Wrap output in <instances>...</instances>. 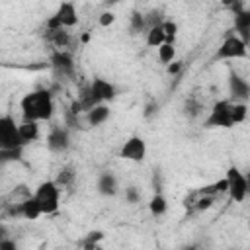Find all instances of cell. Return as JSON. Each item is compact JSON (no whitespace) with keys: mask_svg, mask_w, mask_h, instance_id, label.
I'll list each match as a JSON object with an SVG mask.
<instances>
[{"mask_svg":"<svg viewBox=\"0 0 250 250\" xmlns=\"http://www.w3.org/2000/svg\"><path fill=\"white\" fill-rule=\"evenodd\" d=\"M20 109H21V117L25 121H49L55 113V102H53V94L47 88H39V90H31L29 94H25L20 102Z\"/></svg>","mask_w":250,"mask_h":250,"instance_id":"1","label":"cell"},{"mask_svg":"<svg viewBox=\"0 0 250 250\" xmlns=\"http://www.w3.org/2000/svg\"><path fill=\"white\" fill-rule=\"evenodd\" d=\"M33 197L39 203L43 215H53L61 205V188L55 180H45L35 188Z\"/></svg>","mask_w":250,"mask_h":250,"instance_id":"2","label":"cell"},{"mask_svg":"<svg viewBox=\"0 0 250 250\" xmlns=\"http://www.w3.org/2000/svg\"><path fill=\"white\" fill-rule=\"evenodd\" d=\"M232 102L230 100H219L213 104L209 115L205 117L203 125L207 129H230L234 127V121H232Z\"/></svg>","mask_w":250,"mask_h":250,"instance_id":"3","label":"cell"},{"mask_svg":"<svg viewBox=\"0 0 250 250\" xmlns=\"http://www.w3.org/2000/svg\"><path fill=\"white\" fill-rule=\"evenodd\" d=\"M23 148L21 137H20V123L14 121L12 115L0 117V150H14Z\"/></svg>","mask_w":250,"mask_h":250,"instance_id":"4","label":"cell"},{"mask_svg":"<svg viewBox=\"0 0 250 250\" xmlns=\"http://www.w3.org/2000/svg\"><path fill=\"white\" fill-rule=\"evenodd\" d=\"M78 23V14L76 6L72 2H62L59 4L57 12L47 20V31H57V29H68Z\"/></svg>","mask_w":250,"mask_h":250,"instance_id":"5","label":"cell"},{"mask_svg":"<svg viewBox=\"0 0 250 250\" xmlns=\"http://www.w3.org/2000/svg\"><path fill=\"white\" fill-rule=\"evenodd\" d=\"M250 49L246 47V43L234 33V35H227L223 39V43L219 45L217 53H215V59H221V61H236V59H248V53Z\"/></svg>","mask_w":250,"mask_h":250,"instance_id":"6","label":"cell"},{"mask_svg":"<svg viewBox=\"0 0 250 250\" xmlns=\"http://www.w3.org/2000/svg\"><path fill=\"white\" fill-rule=\"evenodd\" d=\"M227 184H229V195L232 201L242 203L248 195V184H246V174L238 168V166H229L227 176H225Z\"/></svg>","mask_w":250,"mask_h":250,"instance_id":"7","label":"cell"},{"mask_svg":"<svg viewBox=\"0 0 250 250\" xmlns=\"http://www.w3.org/2000/svg\"><path fill=\"white\" fill-rule=\"evenodd\" d=\"M119 156L123 160H131V162H143L145 156H146V141L139 135H133L129 137L121 148H119Z\"/></svg>","mask_w":250,"mask_h":250,"instance_id":"8","label":"cell"},{"mask_svg":"<svg viewBox=\"0 0 250 250\" xmlns=\"http://www.w3.org/2000/svg\"><path fill=\"white\" fill-rule=\"evenodd\" d=\"M70 146V133L64 125H53L47 135V148L55 154L66 152Z\"/></svg>","mask_w":250,"mask_h":250,"instance_id":"9","label":"cell"},{"mask_svg":"<svg viewBox=\"0 0 250 250\" xmlns=\"http://www.w3.org/2000/svg\"><path fill=\"white\" fill-rule=\"evenodd\" d=\"M51 66H53L57 76H62V78L74 76V59L66 51H59V49L53 51L51 53Z\"/></svg>","mask_w":250,"mask_h":250,"instance_id":"10","label":"cell"},{"mask_svg":"<svg viewBox=\"0 0 250 250\" xmlns=\"http://www.w3.org/2000/svg\"><path fill=\"white\" fill-rule=\"evenodd\" d=\"M229 94H230V102H248L250 100V84L236 74L234 70L229 72Z\"/></svg>","mask_w":250,"mask_h":250,"instance_id":"11","label":"cell"},{"mask_svg":"<svg viewBox=\"0 0 250 250\" xmlns=\"http://www.w3.org/2000/svg\"><path fill=\"white\" fill-rule=\"evenodd\" d=\"M90 92L94 94V98L100 102V104H107V102H111L113 98H115V94H117V90H115V86L109 82V80H105V78H94L92 82H90Z\"/></svg>","mask_w":250,"mask_h":250,"instance_id":"12","label":"cell"},{"mask_svg":"<svg viewBox=\"0 0 250 250\" xmlns=\"http://www.w3.org/2000/svg\"><path fill=\"white\" fill-rule=\"evenodd\" d=\"M96 189L100 195H105V197H113L119 189V184H117V178L111 174V172H102L98 176V182H96Z\"/></svg>","mask_w":250,"mask_h":250,"instance_id":"13","label":"cell"},{"mask_svg":"<svg viewBox=\"0 0 250 250\" xmlns=\"http://www.w3.org/2000/svg\"><path fill=\"white\" fill-rule=\"evenodd\" d=\"M109 115H111L109 107H107L105 104H100V105L92 107L88 113H84V119H86L88 127H98V125L105 123V121L109 119Z\"/></svg>","mask_w":250,"mask_h":250,"instance_id":"14","label":"cell"},{"mask_svg":"<svg viewBox=\"0 0 250 250\" xmlns=\"http://www.w3.org/2000/svg\"><path fill=\"white\" fill-rule=\"evenodd\" d=\"M20 137H21L23 146L35 143L39 139V125H37V121H25V119H21V123H20Z\"/></svg>","mask_w":250,"mask_h":250,"instance_id":"15","label":"cell"},{"mask_svg":"<svg viewBox=\"0 0 250 250\" xmlns=\"http://www.w3.org/2000/svg\"><path fill=\"white\" fill-rule=\"evenodd\" d=\"M20 215L23 219H27V221H35V219H39L43 215V211H41V207H39V203L35 201L33 195L29 199H25L23 203H20Z\"/></svg>","mask_w":250,"mask_h":250,"instance_id":"16","label":"cell"},{"mask_svg":"<svg viewBox=\"0 0 250 250\" xmlns=\"http://www.w3.org/2000/svg\"><path fill=\"white\" fill-rule=\"evenodd\" d=\"M201 109H203V104H201V102H199L195 96L186 98V102H184V105H182V113H184L188 119L197 117V115L201 113Z\"/></svg>","mask_w":250,"mask_h":250,"instance_id":"17","label":"cell"},{"mask_svg":"<svg viewBox=\"0 0 250 250\" xmlns=\"http://www.w3.org/2000/svg\"><path fill=\"white\" fill-rule=\"evenodd\" d=\"M74 180H76V170H74V166H62V168L59 170V176L55 178V182H57L59 188H70V186L74 184Z\"/></svg>","mask_w":250,"mask_h":250,"instance_id":"18","label":"cell"},{"mask_svg":"<svg viewBox=\"0 0 250 250\" xmlns=\"http://www.w3.org/2000/svg\"><path fill=\"white\" fill-rule=\"evenodd\" d=\"M166 43V33L162 29V25H156V27H150L146 31V45L148 47H162Z\"/></svg>","mask_w":250,"mask_h":250,"instance_id":"19","label":"cell"},{"mask_svg":"<svg viewBox=\"0 0 250 250\" xmlns=\"http://www.w3.org/2000/svg\"><path fill=\"white\" fill-rule=\"evenodd\" d=\"M148 209H150V213H152L154 217H162V215L168 211V201H166V197H164L162 193H154V195L150 197V201H148Z\"/></svg>","mask_w":250,"mask_h":250,"instance_id":"20","label":"cell"},{"mask_svg":"<svg viewBox=\"0 0 250 250\" xmlns=\"http://www.w3.org/2000/svg\"><path fill=\"white\" fill-rule=\"evenodd\" d=\"M47 35H49V41H51L55 47H59V51H62V47H68V43H70V33H68V29L47 31Z\"/></svg>","mask_w":250,"mask_h":250,"instance_id":"21","label":"cell"},{"mask_svg":"<svg viewBox=\"0 0 250 250\" xmlns=\"http://www.w3.org/2000/svg\"><path fill=\"white\" fill-rule=\"evenodd\" d=\"M129 29H131L133 35H139V33H143L145 29H148V27H146V16L135 10V12L131 14V20H129Z\"/></svg>","mask_w":250,"mask_h":250,"instance_id":"22","label":"cell"},{"mask_svg":"<svg viewBox=\"0 0 250 250\" xmlns=\"http://www.w3.org/2000/svg\"><path fill=\"white\" fill-rule=\"evenodd\" d=\"M174 59H176V47L172 43H164L162 47H158V61L160 62H164L168 66L170 62H174Z\"/></svg>","mask_w":250,"mask_h":250,"instance_id":"23","label":"cell"},{"mask_svg":"<svg viewBox=\"0 0 250 250\" xmlns=\"http://www.w3.org/2000/svg\"><path fill=\"white\" fill-rule=\"evenodd\" d=\"M230 113H232V121H234V125H238V123L246 121V117H248V105H246L244 102H232V109H230Z\"/></svg>","mask_w":250,"mask_h":250,"instance_id":"24","label":"cell"},{"mask_svg":"<svg viewBox=\"0 0 250 250\" xmlns=\"http://www.w3.org/2000/svg\"><path fill=\"white\" fill-rule=\"evenodd\" d=\"M162 29H164V33H166V43H172V45H174V39H176V35H178V23L172 21V20H164Z\"/></svg>","mask_w":250,"mask_h":250,"instance_id":"25","label":"cell"},{"mask_svg":"<svg viewBox=\"0 0 250 250\" xmlns=\"http://www.w3.org/2000/svg\"><path fill=\"white\" fill-rule=\"evenodd\" d=\"M104 238V232L96 230V232H90L86 238H84V250H98V242Z\"/></svg>","mask_w":250,"mask_h":250,"instance_id":"26","label":"cell"},{"mask_svg":"<svg viewBox=\"0 0 250 250\" xmlns=\"http://www.w3.org/2000/svg\"><path fill=\"white\" fill-rule=\"evenodd\" d=\"M213 201H215L213 195H199V191H197V201H195L193 209H195V211H207V209L213 205Z\"/></svg>","mask_w":250,"mask_h":250,"instance_id":"27","label":"cell"},{"mask_svg":"<svg viewBox=\"0 0 250 250\" xmlns=\"http://www.w3.org/2000/svg\"><path fill=\"white\" fill-rule=\"evenodd\" d=\"M125 199H127V203H139L141 201V191L135 188V186H129V188H125Z\"/></svg>","mask_w":250,"mask_h":250,"instance_id":"28","label":"cell"},{"mask_svg":"<svg viewBox=\"0 0 250 250\" xmlns=\"http://www.w3.org/2000/svg\"><path fill=\"white\" fill-rule=\"evenodd\" d=\"M21 158V148H14V150H0V160L8 162V160H20Z\"/></svg>","mask_w":250,"mask_h":250,"instance_id":"29","label":"cell"},{"mask_svg":"<svg viewBox=\"0 0 250 250\" xmlns=\"http://www.w3.org/2000/svg\"><path fill=\"white\" fill-rule=\"evenodd\" d=\"M0 250H20V248H18L16 240H12V238H8V236H2V240H0Z\"/></svg>","mask_w":250,"mask_h":250,"instance_id":"30","label":"cell"},{"mask_svg":"<svg viewBox=\"0 0 250 250\" xmlns=\"http://www.w3.org/2000/svg\"><path fill=\"white\" fill-rule=\"evenodd\" d=\"M98 21H100V25H102V27H107V25H111V23L115 21V16H113L111 12H104V14L100 16V20H98Z\"/></svg>","mask_w":250,"mask_h":250,"instance_id":"31","label":"cell"},{"mask_svg":"<svg viewBox=\"0 0 250 250\" xmlns=\"http://www.w3.org/2000/svg\"><path fill=\"white\" fill-rule=\"evenodd\" d=\"M182 66H184L182 61H174V62H170V64H168V74H178V72L182 70Z\"/></svg>","mask_w":250,"mask_h":250,"instance_id":"32","label":"cell"},{"mask_svg":"<svg viewBox=\"0 0 250 250\" xmlns=\"http://www.w3.org/2000/svg\"><path fill=\"white\" fill-rule=\"evenodd\" d=\"M246 184H248V193H250V172L246 174Z\"/></svg>","mask_w":250,"mask_h":250,"instance_id":"33","label":"cell"}]
</instances>
